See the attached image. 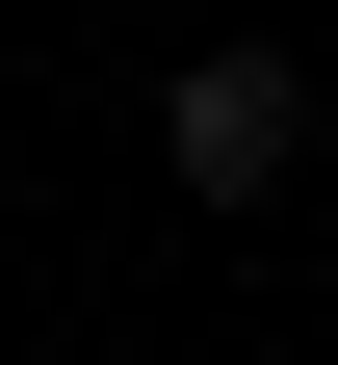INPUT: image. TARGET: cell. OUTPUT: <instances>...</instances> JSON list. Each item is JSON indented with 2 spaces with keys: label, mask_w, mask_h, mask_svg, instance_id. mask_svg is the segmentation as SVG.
Here are the masks:
<instances>
[{
  "label": "cell",
  "mask_w": 338,
  "mask_h": 365,
  "mask_svg": "<svg viewBox=\"0 0 338 365\" xmlns=\"http://www.w3.org/2000/svg\"><path fill=\"white\" fill-rule=\"evenodd\" d=\"M157 157L208 182V209H260V182L312 157V78H286V53H182V105H157Z\"/></svg>",
  "instance_id": "cell-1"
}]
</instances>
